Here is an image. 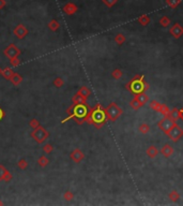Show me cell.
<instances>
[{
    "mask_svg": "<svg viewBox=\"0 0 183 206\" xmlns=\"http://www.w3.org/2000/svg\"><path fill=\"white\" fill-rule=\"evenodd\" d=\"M107 120L106 114H105V110L102 108L101 104H96L95 108L91 109L88 114V116L86 117L85 121H87L88 123L94 125L95 128H101L105 123V121Z\"/></svg>",
    "mask_w": 183,
    "mask_h": 206,
    "instance_id": "1",
    "label": "cell"
},
{
    "mask_svg": "<svg viewBox=\"0 0 183 206\" xmlns=\"http://www.w3.org/2000/svg\"><path fill=\"white\" fill-rule=\"evenodd\" d=\"M149 87H150V85L146 82L145 76L139 74L135 75V76L125 85V88L133 94H140V92L146 91V90L149 89Z\"/></svg>",
    "mask_w": 183,
    "mask_h": 206,
    "instance_id": "2",
    "label": "cell"
},
{
    "mask_svg": "<svg viewBox=\"0 0 183 206\" xmlns=\"http://www.w3.org/2000/svg\"><path fill=\"white\" fill-rule=\"evenodd\" d=\"M122 109L118 105L117 103L111 102L106 109H105V114H106L107 120L116 121L122 114Z\"/></svg>",
    "mask_w": 183,
    "mask_h": 206,
    "instance_id": "3",
    "label": "cell"
},
{
    "mask_svg": "<svg viewBox=\"0 0 183 206\" xmlns=\"http://www.w3.org/2000/svg\"><path fill=\"white\" fill-rule=\"evenodd\" d=\"M90 112V109L86 104H74V110H73V116L77 119V123H81L83 120H85L86 117L88 116Z\"/></svg>",
    "mask_w": 183,
    "mask_h": 206,
    "instance_id": "4",
    "label": "cell"
},
{
    "mask_svg": "<svg viewBox=\"0 0 183 206\" xmlns=\"http://www.w3.org/2000/svg\"><path fill=\"white\" fill-rule=\"evenodd\" d=\"M165 134L171 140V142L177 143V142H179L180 138L183 136V130L181 129V127L178 125V123H174V125L171 126V128H170Z\"/></svg>",
    "mask_w": 183,
    "mask_h": 206,
    "instance_id": "5",
    "label": "cell"
},
{
    "mask_svg": "<svg viewBox=\"0 0 183 206\" xmlns=\"http://www.w3.org/2000/svg\"><path fill=\"white\" fill-rule=\"evenodd\" d=\"M177 120H174V118H172L171 116H169V115H166V116H164L163 118L161 119V120L157 123V127L160 128V129L162 130V131L164 132V133H166V132L168 131V130L171 128V126L174 125V123H176Z\"/></svg>",
    "mask_w": 183,
    "mask_h": 206,
    "instance_id": "6",
    "label": "cell"
},
{
    "mask_svg": "<svg viewBox=\"0 0 183 206\" xmlns=\"http://www.w3.org/2000/svg\"><path fill=\"white\" fill-rule=\"evenodd\" d=\"M169 32L174 39H180L183 35V27L179 23H176V24L172 25V27H170Z\"/></svg>",
    "mask_w": 183,
    "mask_h": 206,
    "instance_id": "7",
    "label": "cell"
},
{
    "mask_svg": "<svg viewBox=\"0 0 183 206\" xmlns=\"http://www.w3.org/2000/svg\"><path fill=\"white\" fill-rule=\"evenodd\" d=\"M31 135L33 136V138L37 140V142L41 143L43 142L44 140H45L46 138H47V132L45 131V129L44 128H39V129L34 130V132H32V134Z\"/></svg>",
    "mask_w": 183,
    "mask_h": 206,
    "instance_id": "8",
    "label": "cell"
},
{
    "mask_svg": "<svg viewBox=\"0 0 183 206\" xmlns=\"http://www.w3.org/2000/svg\"><path fill=\"white\" fill-rule=\"evenodd\" d=\"M84 158H85V153H84L81 149L76 148L75 150H73L72 153H71V159H72L74 162L79 163L81 160H84Z\"/></svg>",
    "mask_w": 183,
    "mask_h": 206,
    "instance_id": "9",
    "label": "cell"
},
{
    "mask_svg": "<svg viewBox=\"0 0 183 206\" xmlns=\"http://www.w3.org/2000/svg\"><path fill=\"white\" fill-rule=\"evenodd\" d=\"M161 153L165 158H169V157H171L172 153H174V148H172V146L170 144H165L162 147Z\"/></svg>",
    "mask_w": 183,
    "mask_h": 206,
    "instance_id": "10",
    "label": "cell"
},
{
    "mask_svg": "<svg viewBox=\"0 0 183 206\" xmlns=\"http://www.w3.org/2000/svg\"><path fill=\"white\" fill-rule=\"evenodd\" d=\"M5 54H7V55L9 56L11 59H13L14 57H16V55H18V54H20V50H18L17 48H16L15 46L12 44V45H10L9 47L5 50Z\"/></svg>",
    "mask_w": 183,
    "mask_h": 206,
    "instance_id": "11",
    "label": "cell"
},
{
    "mask_svg": "<svg viewBox=\"0 0 183 206\" xmlns=\"http://www.w3.org/2000/svg\"><path fill=\"white\" fill-rule=\"evenodd\" d=\"M159 149L156 148V147L154 146V145H151V146L148 147V149H147L146 153H147V156L149 157L150 159H154L155 157L159 155Z\"/></svg>",
    "mask_w": 183,
    "mask_h": 206,
    "instance_id": "12",
    "label": "cell"
},
{
    "mask_svg": "<svg viewBox=\"0 0 183 206\" xmlns=\"http://www.w3.org/2000/svg\"><path fill=\"white\" fill-rule=\"evenodd\" d=\"M134 98L136 99V100L138 101V102H140L142 104V105H145L147 102L149 101V97L146 94V92H140V94H134Z\"/></svg>",
    "mask_w": 183,
    "mask_h": 206,
    "instance_id": "13",
    "label": "cell"
},
{
    "mask_svg": "<svg viewBox=\"0 0 183 206\" xmlns=\"http://www.w3.org/2000/svg\"><path fill=\"white\" fill-rule=\"evenodd\" d=\"M63 11H64V13L69 14V15H72V14L76 13V11H77V7L74 5V3H68V5L64 6Z\"/></svg>",
    "mask_w": 183,
    "mask_h": 206,
    "instance_id": "14",
    "label": "cell"
},
{
    "mask_svg": "<svg viewBox=\"0 0 183 206\" xmlns=\"http://www.w3.org/2000/svg\"><path fill=\"white\" fill-rule=\"evenodd\" d=\"M14 33H15L16 35H17L18 38H20L22 39L23 37H25V35H27V29L25 28L23 25H20V26H17L15 28V30H14Z\"/></svg>",
    "mask_w": 183,
    "mask_h": 206,
    "instance_id": "15",
    "label": "cell"
},
{
    "mask_svg": "<svg viewBox=\"0 0 183 206\" xmlns=\"http://www.w3.org/2000/svg\"><path fill=\"white\" fill-rule=\"evenodd\" d=\"M150 22H151L150 16L146 15V14H144V15H142V16L138 17V23H139L140 25H142V26H147V25H148Z\"/></svg>",
    "mask_w": 183,
    "mask_h": 206,
    "instance_id": "16",
    "label": "cell"
},
{
    "mask_svg": "<svg viewBox=\"0 0 183 206\" xmlns=\"http://www.w3.org/2000/svg\"><path fill=\"white\" fill-rule=\"evenodd\" d=\"M73 102H74V104H86V98L77 94L73 97Z\"/></svg>",
    "mask_w": 183,
    "mask_h": 206,
    "instance_id": "17",
    "label": "cell"
},
{
    "mask_svg": "<svg viewBox=\"0 0 183 206\" xmlns=\"http://www.w3.org/2000/svg\"><path fill=\"white\" fill-rule=\"evenodd\" d=\"M77 94H79L81 96H83L84 98L87 99L88 97H89L90 94H91V90H90L88 87H85V86H84V87H81V89L78 90V92H77Z\"/></svg>",
    "mask_w": 183,
    "mask_h": 206,
    "instance_id": "18",
    "label": "cell"
},
{
    "mask_svg": "<svg viewBox=\"0 0 183 206\" xmlns=\"http://www.w3.org/2000/svg\"><path fill=\"white\" fill-rule=\"evenodd\" d=\"M157 112L159 113H161L163 116H166V115L168 114V113L170 112V110H169V108H168L166 104H162L161 103V105H160V108H159V110H157Z\"/></svg>",
    "mask_w": 183,
    "mask_h": 206,
    "instance_id": "19",
    "label": "cell"
},
{
    "mask_svg": "<svg viewBox=\"0 0 183 206\" xmlns=\"http://www.w3.org/2000/svg\"><path fill=\"white\" fill-rule=\"evenodd\" d=\"M125 40L127 39H125V37L122 35V33H118V35L115 37V42L118 44V45H122V44L125 42Z\"/></svg>",
    "mask_w": 183,
    "mask_h": 206,
    "instance_id": "20",
    "label": "cell"
},
{
    "mask_svg": "<svg viewBox=\"0 0 183 206\" xmlns=\"http://www.w3.org/2000/svg\"><path fill=\"white\" fill-rule=\"evenodd\" d=\"M168 197H169L170 201H172V202H177L179 199H180V194H179V192L177 190H172L171 192L169 193Z\"/></svg>",
    "mask_w": 183,
    "mask_h": 206,
    "instance_id": "21",
    "label": "cell"
},
{
    "mask_svg": "<svg viewBox=\"0 0 183 206\" xmlns=\"http://www.w3.org/2000/svg\"><path fill=\"white\" fill-rule=\"evenodd\" d=\"M138 130H139V132L142 134H147L150 131V126L147 125V123H142L139 126V128H138Z\"/></svg>",
    "mask_w": 183,
    "mask_h": 206,
    "instance_id": "22",
    "label": "cell"
},
{
    "mask_svg": "<svg viewBox=\"0 0 183 206\" xmlns=\"http://www.w3.org/2000/svg\"><path fill=\"white\" fill-rule=\"evenodd\" d=\"M122 75H123V72H122L120 69H115V70L111 72V76L115 79H120L122 77Z\"/></svg>",
    "mask_w": 183,
    "mask_h": 206,
    "instance_id": "23",
    "label": "cell"
},
{
    "mask_svg": "<svg viewBox=\"0 0 183 206\" xmlns=\"http://www.w3.org/2000/svg\"><path fill=\"white\" fill-rule=\"evenodd\" d=\"M130 106H131L132 109H134V110H138V109H140L142 106H144V105H142V103L138 102V101L136 100L135 98H134L133 100H132L131 102H130Z\"/></svg>",
    "mask_w": 183,
    "mask_h": 206,
    "instance_id": "24",
    "label": "cell"
},
{
    "mask_svg": "<svg viewBox=\"0 0 183 206\" xmlns=\"http://www.w3.org/2000/svg\"><path fill=\"white\" fill-rule=\"evenodd\" d=\"M180 2H181V0H166L167 6H169L171 9H176Z\"/></svg>",
    "mask_w": 183,
    "mask_h": 206,
    "instance_id": "25",
    "label": "cell"
},
{
    "mask_svg": "<svg viewBox=\"0 0 183 206\" xmlns=\"http://www.w3.org/2000/svg\"><path fill=\"white\" fill-rule=\"evenodd\" d=\"M160 24L163 27H168L170 25V18L167 17V16H163V17L160 20Z\"/></svg>",
    "mask_w": 183,
    "mask_h": 206,
    "instance_id": "26",
    "label": "cell"
},
{
    "mask_svg": "<svg viewBox=\"0 0 183 206\" xmlns=\"http://www.w3.org/2000/svg\"><path fill=\"white\" fill-rule=\"evenodd\" d=\"M150 108L152 109L153 111H155V112H157V110H159V108H160V105H161V103L159 102V101H156V100H152L150 102Z\"/></svg>",
    "mask_w": 183,
    "mask_h": 206,
    "instance_id": "27",
    "label": "cell"
},
{
    "mask_svg": "<svg viewBox=\"0 0 183 206\" xmlns=\"http://www.w3.org/2000/svg\"><path fill=\"white\" fill-rule=\"evenodd\" d=\"M168 115H169V116H171L172 118L174 119V120H177V119L179 118V110H178V109H174V110L170 111V112L168 113Z\"/></svg>",
    "mask_w": 183,
    "mask_h": 206,
    "instance_id": "28",
    "label": "cell"
},
{
    "mask_svg": "<svg viewBox=\"0 0 183 206\" xmlns=\"http://www.w3.org/2000/svg\"><path fill=\"white\" fill-rule=\"evenodd\" d=\"M102 1H103V3H104L105 6H107L108 8H111V7H113L116 3H117L118 0H102Z\"/></svg>",
    "mask_w": 183,
    "mask_h": 206,
    "instance_id": "29",
    "label": "cell"
},
{
    "mask_svg": "<svg viewBox=\"0 0 183 206\" xmlns=\"http://www.w3.org/2000/svg\"><path fill=\"white\" fill-rule=\"evenodd\" d=\"M48 27H49V29H52V30H57L59 27V23L57 22V20H52V22L49 23V25H48Z\"/></svg>",
    "mask_w": 183,
    "mask_h": 206,
    "instance_id": "30",
    "label": "cell"
},
{
    "mask_svg": "<svg viewBox=\"0 0 183 206\" xmlns=\"http://www.w3.org/2000/svg\"><path fill=\"white\" fill-rule=\"evenodd\" d=\"M3 75H5V79H11L12 75H13V73H12V71L10 70V69H5V70H3Z\"/></svg>",
    "mask_w": 183,
    "mask_h": 206,
    "instance_id": "31",
    "label": "cell"
},
{
    "mask_svg": "<svg viewBox=\"0 0 183 206\" xmlns=\"http://www.w3.org/2000/svg\"><path fill=\"white\" fill-rule=\"evenodd\" d=\"M48 163V160L45 158V157H42V158H40L39 160V164L41 165V167H45L46 164Z\"/></svg>",
    "mask_w": 183,
    "mask_h": 206,
    "instance_id": "32",
    "label": "cell"
},
{
    "mask_svg": "<svg viewBox=\"0 0 183 206\" xmlns=\"http://www.w3.org/2000/svg\"><path fill=\"white\" fill-rule=\"evenodd\" d=\"M73 197H74V195H73V193L70 192V191H68V192L64 193V199L68 200V201H71Z\"/></svg>",
    "mask_w": 183,
    "mask_h": 206,
    "instance_id": "33",
    "label": "cell"
},
{
    "mask_svg": "<svg viewBox=\"0 0 183 206\" xmlns=\"http://www.w3.org/2000/svg\"><path fill=\"white\" fill-rule=\"evenodd\" d=\"M12 77H13V79H12V81H13L14 84H18L20 81H22L20 76V75H17V74H16V75H12Z\"/></svg>",
    "mask_w": 183,
    "mask_h": 206,
    "instance_id": "34",
    "label": "cell"
},
{
    "mask_svg": "<svg viewBox=\"0 0 183 206\" xmlns=\"http://www.w3.org/2000/svg\"><path fill=\"white\" fill-rule=\"evenodd\" d=\"M54 84L57 86V87H61V86L63 85V81H62L60 77H58V79H56V81L54 82Z\"/></svg>",
    "mask_w": 183,
    "mask_h": 206,
    "instance_id": "35",
    "label": "cell"
},
{
    "mask_svg": "<svg viewBox=\"0 0 183 206\" xmlns=\"http://www.w3.org/2000/svg\"><path fill=\"white\" fill-rule=\"evenodd\" d=\"M7 174H8V172L5 170V167H1V165H0V179H2V178H3V176H5V175H7Z\"/></svg>",
    "mask_w": 183,
    "mask_h": 206,
    "instance_id": "36",
    "label": "cell"
},
{
    "mask_svg": "<svg viewBox=\"0 0 183 206\" xmlns=\"http://www.w3.org/2000/svg\"><path fill=\"white\" fill-rule=\"evenodd\" d=\"M18 167H20V169H25V167H27V161L26 160H20V162H18Z\"/></svg>",
    "mask_w": 183,
    "mask_h": 206,
    "instance_id": "37",
    "label": "cell"
},
{
    "mask_svg": "<svg viewBox=\"0 0 183 206\" xmlns=\"http://www.w3.org/2000/svg\"><path fill=\"white\" fill-rule=\"evenodd\" d=\"M52 150V145H46L45 147H44V151L45 153H49L50 151Z\"/></svg>",
    "mask_w": 183,
    "mask_h": 206,
    "instance_id": "38",
    "label": "cell"
},
{
    "mask_svg": "<svg viewBox=\"0 0 183 206\" xmlns=\"http://www.w3.org/2000/svg\"><path fill=\"white\" fill-rule=\"evenodd\" d=\"M38 120H35V119H33V120H31V123H30V126L31 127H37L38 126Z\"/></svg>",
    "mask_w": 183,
    "mask_h": 206,
    "instance_id": "39",
    "label": "cell"
},
{
    "mask_svg": "<svg viewBox=\"0 0 183 206\" xmlns=\"http://www.w3.org/2000/svg\"><path fill=\"white\" fill-rule=\"evenodd\" d=\"M179 118H181L183 120V108L181 110H179Z\"/></svg>",
    "mask_w": 183,
    "mask_h": 206,
    "instance_id": "40",
    "label": "cell"
},
{
    "mask_svg": "<svg viewBox=\"0 0 183 206\" xmlns=\"http://www.w3.org/2000/svg\"><path fill=\"white\" fill-rule=\"evenodd\" d=\"M5 6V0H0V9H2L3 7Z\"/></svg>",
    "mask_w": 183,
    "mask_h": 206,
    "instance_id": "41",
    "label": "cell"
},
{
    "mask_svg": "<svg viewBox=\"0 0 183 206\" xmlns=\"http://www.w3.org/2000/svg\"><path fill=\"white\" fill-rule=\"evenodd\" d=\"M3 116V113H2V111L0 110V119H1V117Z\"/></svg>",
    "mask_w": 183,
    "mask_h": 206,
    "instance_id": "42",
    "label": "cell"
}]
</instances>
